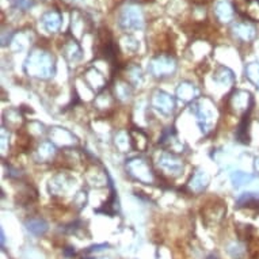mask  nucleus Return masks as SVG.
<instances>
[{
    "instance_id": "1",
    "label": "nucleus",
    "mask_w": 259,
    "mask_h": 259,
    "mask_svg": "<svg viewBox=\"0 0 259 259\" xmlns=\"http://www.w3.org/2000/svg\"><path fill=\"white\" fill-rule=\"evenodd\" d=\"M55 69L53 56L42 49H35L31 52L25 61V72L29 76L42 79V80L51 79L55 75Z\"/></svg>"
},
{
    "instance_id": "2",
    "label": "nucleus",
    "mask_w": 259,
    "mask_h": 259,
    "mask_svg": "<svg viewBox=\"0 0 259 259\" xmlns=\"http://www.w3.org/2000/svg\"><path fill=\"white\" fill-rule=\"evenodd\" d=\"M193 111L197 117V122L200 126L201 132L204 135H208L213 131V127L217 122V110L216 106L213 105V102L208 98H202L200 101H197V103L193 107Z\"/></svg>"
},
{
    "instance_id": "3",
    "label": "nucleus",
    "mask_w": 259,
    "mask_h": 259,
    "mask_svg": "<svg viewBox=\"0 0 259 259\" xmlns=\"http://www.w3.org/2000/svg\"><path fill=\"white\" fill-rule=\"evenodd\" d=\"M252 105V95L246 90H235L227 99V110L236 117H246L250 114Z\"/></svg>"
},
{
    "instance_id": "4",
    "label": "nucleus",
    "mask_w": 259,
    "mask_h": 259,
    "mask_svg": "<svg viewBox=\"0 0 259 259\" xmlns=\"http://www.w3.org/2000/svg\"><path fill=\"white\" fill-rule=\"evenodd\" d=\"M127 174L140 183L152 185L156 181V175L145 157H133L126 163Z\"/></svg>"
},
{
    "instance_id": "5",
    "label": "nucleus",
    "mask_w": 259,
    "mask_h": 259,
    "mask_svg": "<svg viewBox=\"0 0 259 259\" xmlns=\"http://www.w3.org/2000/svg\"><path fill=\"white\" fill-rule=\"evenodd\" d=\"M49 191L55 197H68L76 196V179L67 172H60L55 175L49 182Z\"/></svg>"
},
{
    "instance_id": "6",
    "label": "nucleus",
    "mask_w": 259,
    "mask_h": 259,
    "mask_svg": "<svg viewBox=\"0 0 259 259\" xmlns=\"http://www.w3.org/2000/svg\"><path fill=\"white\" fill-rule=\"evenodd\" d=\"M157 167L163 175L170 177V178H177L182 174L183 160L172 152H161L157 159Z\"/></svg>"
},
{
    "instance_id": "7",
    "label": "nucleus",
    "mask_w": 259,
    "mask_h": 259,
    "mask_svg": "<svg viewBox=\"0 0 259 259\" xmlns=\"http://www.w3.org/2000/svg\"><path fill=\"white\" fill-rule=\"evenodd\" d=\"M177 71V61L170 55H159L149 63V72L157 79L171 76Z\"/></svg>"
},
{
    "instance_id": "8",
    "label": "nucleus",
    "mask_w": 259,
    "mask_h": 259,
    "mask_svg": "<svg viewBox=\"0 0 259 259\" xmlns=\"http://www.w3.org/2000/svg\"><path fill=\"white\" fill-rule=\"evenodd\" d=\"M227 213V206L221 200H212L206 202L202 206L201 214H202V220L208 227H213V225L220 224L223 219L225 217Z\"/></svg>"
},
{
    "instance_id": "9",
    "label": "nucleus",
    "mask_w": 259,
    "mask_h": 259,
    "mask_svg": "<svg viewBox=\"0 0 259 259\" xmlns=\"http://www.w3.org/2000/svg\"><path fill=\"white\" fill-rule=\"evenodd\" d=\"M119 26L126 31L140 30L144 27V15L139 7L129 6L123 10L119 17Z\"/></svg>"
},
{
    "instance_id": "10",
    "label": "nucleus",
    "mask_w": 259,
    "mask_h": 259,
    "mask_svg": "<svg viewBox=\"0 0 259 259\" xmlns=\"http://www.w3.org/2000/svg\"><path fill=\"white\" fill-rule=\"evenodd\" d=\"M152 106L163 115H170L175 109V101L170 94L164 91H155L152 95Z\"/></svg>"
},
{
    "instance_id": "11",
    "label": "nucleus",
    "mask_w": 259,
    "mask_h": 259,
    "mask_svg": "<svg viewBox=\"0 0 259 259\" xmlns=\"http://www.w3.org/2000/svg\"><path fill=\"white\" fill-rule=\"evenodd\" d=\"M209 182H210V178L208 172H205L204 170H198L191 175L189 182L186 183V187L191 194H201L209 186Z\"/></svg>"
},
{
    "instance_id": "12",
    "label": "nucleus",
    "mask_w": 259,
    "mask_h": 259,
    "mask_svg": "<svg viewBox=\"0 0 259 259\" xmlns=\"http://www.w3.org/2000/svg\"><path fill=\"white\" fill-rule=\"evenodd\" d=\"M83 80L85 81V84L89 85L90 89L95 91V93H99V91H103L105 87H106V77L103 76L102 73L99 72L97 68H89L83 73Z\"/></svg>"
},
{
    "instance_id": "13",
    "label": "nucleus",
    "mask_w": 259,
    "mask_h": 259,
    "mask_svg": "<svg viewBox=\"0 0 259 259\" xmlns=\"http://www.w3.org/2000/svg\"><path fill=\"white\" fill-rule=\"evenodd\" d=\"M49 136L52 143L60 147H73L77 143L76 137L64 127H52Z\"/></svg>"
},
{
    "instance_id": "14",
    "label": "nucleus",
    "mask_w": 259,
    "mask_h": 259,
    "mask_svg": "<svg viewBox=\"0 0 259 259\" xmlns=\"http://www.w3.org/2000/svg\"><path fill=\"white\" fill-rule=\"evenodd\" d=\"M232 33H234L235 38H238L242 42H251L256 35V30L251 23L247 22H239L232 27Z\"/></svg>"
},
{
    "instance_id": "15",
    "label": "nucleus",
    "mask_w": 259,
    "mask_h": 259,
    "mask_svg": "<svg viewBox=\"0 0 259 259\" xmlns=\"http://www.w3.org/2000/svg\"><path fill=\"white\" fill-rule=\"evenodd\" d=\"M63 55L65 60L69 64L79 63L83 57V52H81L80 45L75 41V39H67L63 45Z\"/></svg>"
},
{
    "instance_id": "16",
    "label": "nucleus",
    "mask_w": 259,
    "mask_h": 259,
    "mask_svg": "<svg viewBox=\"0 0 259 259\" xmlns=\"http://www.w3.org/2000/svg\"><path fill=\"white\" fill-rule=\"evenodd\" d=\"M177 97L183 103H190L198 97V90L190 81H182L177 89Z\"/></svg>"
},
{
    "instance_id": "17",
    "label": "nucleus",
    "mask_w": 259,
    "mask_h": 259,
    "mask_svg": "<svg viewBox=\"0 0 259 259\" xmlns=\"http://www.w3.org/2000/svg\"><path fill=\"white\" fill-rule=\"evenodd\" d=\"M56 147L52 141H44L35 151V159L38 163H49L55 159Z\"/></svg>"
},
{
    "instance_id": "18",
    "label": "nucleus",
    "mask_w": 259,
    "mask_h": 259,
    "mask_svg": "<svg viewBox=\"0 0 259 259\" xmlns=\"http://www.w3.org/2000/svg\"><path fill=\"white\" fill-rule=\"evenodd\" d=\"M236 9L251 21L259 22V0H243V5H238Z\"/></svg>"
},
{
    "instance_id": "19",
    "label": "nucleus",
    "mask_w": 259,
    "mask_h": 259,
    "mask_svg": "<svg viewBox=\"0 0 259 259\" xmlns=\"http://www.w3.org/2000/svg\"><path fill=\"white\" fill-rule=\"evenodd\" d=\"M129 135H131V139H132L133 148L140 151V152H144L148 148V136L147 133L143 132L141 129H137V127H133L129 131Z\"/></svg>"
},
{
    "instance_id": "20",
    "label": "nucleus",
    "mask_w": 259,
    "mask_h": 259,
    "mask_svg": "<svg viewBox=\"0 0 259 259\" xmlns=\"http://www.w3.org/2000/svg\"><path fill=\"white\" fill-rule=\"evenodd\" d=\"M236 206L239 209H258L259 208V193L248 191L243 193L242 196L236 200Z\"/></svg>"
},
{
    "instance_id": "21",
    "label": "nucleus",
    "mask_w": 259,
    "mask_h": 259,
    "mask_svg": "<svg viewBox=\"0 0 259 259\" xmlns=\"http://www.w3.org/2000/svg\"><path fill=\"white\" fill-rule=\"evenodd\" d=\"M213 80L216 81L217 84L230 87L235 83V75L228 67H219L213 75Z\"/></svg>"
},
{
    "instance_id": "22",
    "label": "nucleus",
    "mask_w": 259,
    "mask_h": 259,
    "mask_svg": "<svg viewBox=\"0 0 259 259\" xmlns=\"http://www.w3.org/2000/svg\"><path fill=\"white\" fill-rule=\"evenodd\" d=\"M85 179L93 186H105L107 182V174L103 170H99V168L94 166L87 170Z\"/></svg>"
},
{
    "instance_id": "23",
    "label": "nucleus",
    "mask_w": 259,
    "mask_h": 259,
    "mask_svg": "<svg viewBox=\"0 0 259 259\" xmlns=\"http://www.w3.org/2000/svg\"><path fill=\"white\" fill-rule=\"evenodd\" d=\"M42 25L45 26V29L48 31L55 33V31H57L60 29V26H61V15L57 11H55V10L48 11V13L44 14Z\"/></svg>"
},
{
    "instance_id": "24",
    "label": "nucleus",
    "mask_w": 259,
    "mask_h": 259,
    "mask_svg": "<svg viewBox=\"0 0 259 259\" xmlns=\"http://www.w3.org/2000/svg\"><path fill=\"white\" fill-rule=\"evenodd\" d=\"M132 93H133V89H132V84L131 83H127L125 79H119V80L115 81L114 84V95L115 98L118 99V101H127V99L132 97Z\"/></svg>"
},
{
    "instance_id": "25",
    "label": "nucleus",
    "mask_w": 259,
    "mask_h": 259,
    "mask_svg": "<svg viewBox=\"0 0 259 259\" xmlns=\"http://www.w3.org/2000/svg\"><path fill=\"white\" fill-rule=\"evenodd\" d=\"M114 144L117 147V149L121 151V152H129L133 148L131 135L125 132V131H119V132L115 133Z\"/></svg>"
},
{
    "instance_id": "26",
    "label": "nucleus",
    "mask_w": 259,
    "mask_h": 259,
    "mask_svg": "<svg viewBox=\"0 0 259 259\" xmlns=\"http://www.w3.org/2000/svg\"><path fill=\"white\" fill-rule=\"evenodd\" d=\"M26 228L30 234L35 235V236H42L47 234L48 223L42 219H29L26 221Z\"/></svg>"
},
{
    "instance_id": "27",
    "label": "nucleus",
    "mask_w": 259,
    "mask_h": 259,
    "mask_svg": "<svg viewBox=\"0 0 259 259\" xmlns=\"http://www.w3.org/2000/svg\"><path fill=\"white\" fill-rule=\"evenodd\" d=\"M216 17L217 19L223 23H228V22L232 21L234 18V9L230 3L227 2H221L216 6Z\"/></svg>"
},
{
    "instance_id": "28",
    "label": "nucleus",
    "mask_w": 259,
    "mask_h": 259,
    "mask_svg": "<svg viewBox=\"0 0 259 259\" xmlns=\"http://www.w3.org/2000/svg\"><path fill=\"white\" fill-rule=\"evenodd\" d=\"M125 80L131 83L132 85H139L143 81V72L139 65H129L125 69Z\"/></svg>"
},
{
    "instance_id": "29",
    "label": "nucleus",
    "mask_w": 259,
    "mask_h": 259,
    "mask_svg": "<svg viewBox=\"0 0 259 259\" xmlns=\"http://www.w3.org/2000/svg\"><path fill=\"white\" fill-rule=\"evenodd\" d=\"M22 114L19 113V110L17 109H11V110L6 111L5 114V122L9 127H13V129H19V126L22 125Z\"/></svg>"
},
{
    "instance_id": "30",
    "label": "nucleus",
    "mask_w": 259,
    "mask_h": 259,
    "mask_svg": "<svg viewBox=\"0 0 259 259\" xmlns=\"http://www.w3.org/2000/svg\"><path fill=\"white\" fill-rule=\"evenodd\" d=\"M254 175L247 174V172H243V171H235L234 174L231 175V181L234 183L235 187H242L244 185H248L254 181Z\"/></svg>"
},
{
    "instance_id": "31",
    "label": "nucleus",
    "mask_w": 259,
    "mask_h": 259,
    "mask_svg": "<svg viewBox=\"0 0 259 259\" xmlns=\"http://www.w3.org/2000/svg\"><path fill=\"white\" fill-rule=\"evenodd\" d=\"M227 252L230 256L234 259H243L246 255V248L243 246L242 243L239 242H231L227 246Z\"/></svg>"
},
{
    "instance_id": "32",
    "label": "nucleus",
    "mask_w": 259,
    "mask_h": 259,
    "mask_svg": "<svg viewBox=\"0 0 259 259\" xmlns=\"http://www.w3.org/2000/svg\"><path fill=\"white\" fill-rule=\"evenodd\" d=\"M94 105L98 110H109L110 107H113V98L109 93H101L95 99Z\"/></svg>"
},
{
    "instance_id": "33",
    "label": "nucleus",
    "mask_w": 259,
    "mask_h": 259,
    "mask_svg": "<svg viewBox=\"0 0 259 259\" xmlns=\"http://www.w3.org/2000/svg\"><path fill=\"white\" fill-rule=\"evenodd\" d=\"M236 137L243 144H247L250 141V137H248V115L243 117L242 122L239 123L238 131H236Z\"/></svg>"
},
{
    "instance_id": "34",
    "label": "nucleus",
    "mask_w": 259,
    "mask_h": 259,
    "mask_svg": "<svg viewBox=\"0 0 259 259\" xmlns=\"http://www.w3.org/2000/svg\"><path fill=\"white\" fill-rule=\"evenodd\" d=\"M246 77L252 83V84L259 89V64L250 63L246 67Z\"/></svg>"
},
{
    "instance_id": "35",
    "label": "nucleus",
    "mask_w": 259,
    "mask_h": 259,
    "mask_svg": "<svg viewBox=\"0 0 259 259\" xmlns=\"http://www.w3.org/2000/svg\"><path fill=\"white\" fill-rule=\"evenodd\" d=\"M121 47L123 48V51L129 52V53H136L140 48V44L136 38H133L131 35H126L121 39Z\"/></svg>"
},
{
    "instance_id": "36",
    "label": "nucleus",
    "mask_w": 259,
    "mask_h": 259,
    "mask_svg": "<svg viewBox=\"0 0 259 259\" xmlns=\"http://www.w3.org/2000/svg\"><path fill=\"white\" fill-rule=\"evenodd\" d=\"M35 198H37V193L31 187H26V190L19 191V194H18V202H21V204H30Z\"/></svg>"
},
{
    "instance_id": "37",
    "label": "nucleus",
    "mask_w": 259,
    "mask_h": 259,
    "mask_svg": "<svg viewBox=\"0 0 259 259\" xmlns=\"http://www.w3.org/2000/svg\"><path fill=\"white\" fill-rule=\"evenodd\" d=\"M87 204V193L83 190L77 191V194L73 197V205H76L77 208H83Z\"/></svg>"
},
{
    "instance_id": "38",
    "label": "nucleus",
    "mask_w": 259,
    "mask_h": 259,
    "mask_svg": "<svg viewBox=\"0 0 259 259\" xmlns=\"http://www.w3.org/2000/svg\"><path fill=\"white\" fill-rule=\"evenodd\" d=\"M72 31L75 33H83L84 31V21L81 18H73L72 19Z\"/></svg>"
},
{
    "instance_id": "39",
    "label": "nucleus",
    "mask_w": 259,
    "mask_h": 259,
    "mask_svg": "<svg viewBox=\"0 0 259 259\" xmlns=\"http://www.w3.org/2000/svg\"><path fill=\"white\" fill-rule=\"evenodd\" d=\"M9 133L6 131V127L2 129V152L5 153L7 149H9Z\"/></svg>"
},
{
    "instance_id": "40",
    "label": "nucleus",
    "mask_w": 259,
    "mask_h": 259,
    "mask_svg": "<svg viewBox=\"0 0 259 259\" xmlns=\"http://www.w3.org/2000/svg\"><path fill=\"white\" fill-rule=\"evenodd\" d=\"M15 6L21 10H27L33 6V0H15Z\"/></svg>"
},
{
    "instance_id": "41",
    "label": "nucleus",
    "mask_w": 259,
    "mask_h": 259,
    "mask_svg": "<svg viewBox=\"0 0 259 259\" xmlns=\"http://www.w3.org/2000/svg\"><path fill=\"white\" fill-rule=\"evenodd\" d=\"M107 247V244H99V246H93L90 247L89 250L85 251V252H98V251H103Z\"/></svg>"
},
{
    "instance_id": "42",
    "label": "nucleus",
    "mask_w": 259,
    "mask_h": 259,
    "mask_svg": "<svg viewBox=\"0 0 259 259\" xmlns=\"http://www.w3.org/2000/svg\"><path fill=\"white\" fill-rule=\"evenodd\" d=\"M254 168H255V171H256V172H259V157H256V159H255Z\"/></svg>"
},
{
    "instance_id": "43",
    "label": "nucleus",
    "mask_w": 259,
    "mask_h": 259,
    "mask_svg": "<svg viewBox=\"0 0 259 259\" xmlns=\"http://www.w3.org/2000/svg\"><path fill=\"white\" fill-rule=\"evenodd\" d=\"M0 232H2V246H5V240H6V238H5V231L2 230V231H0Z\"/></svg>"
},
{
    "instance_id": "44",
    "label": "nucleus",
    "mask_w": 259,
    "mask_h": 259,
    "mask_svg": "<svg viewBox=\"0 0 259 259\" xmlns=\"http://www.w3.org/2000/svg\"><path fill=\"white\" fill-rule=\"evenodd\" d=\"M101 259H107V258H101Z\"/></svg>"
}]
</instances>
